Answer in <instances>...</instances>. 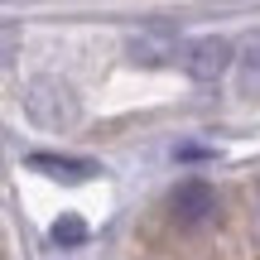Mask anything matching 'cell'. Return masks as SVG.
Masks as SVG:
<instances>
[{"label":"cell","mask_w":260,"mask_h":260,"mask_svg":"<svg viewBox=\"0 0 260 260\" xmlns=\"http://www.w3.org/2000/svg\"><path fill=\"white\" fill-rule=\"evenodd\" d=\"M24 111L39 130H73L77 125V92L63 77H34L24 92Z\"/></svg>","instance_id":"cell-1"},{"label":"cell","mask_w":260,"mask_h":260,"mask_svg":"<svg viewBox=\"0 0 260 260\" xmlns=\"http://www.w3.org/2000/svg\"><path fill=\"white\" fill-rule=\"evenodd\" d=\"M232 63H236V44L226 34H203V39H188L178 48V68L193 82H217Z\"/></svg>","instance_id":"cell-2"},{"label":"cell","mask_w":260,"mask_h":260,"mask_svg":"<svg viewBox=\"0 0 260 260\" xmlns=\"http://www.w3.org/2000/svg\"><path fill=\"white\" fill-rule=\"evenodd\" d=\"M169 212H174L178 226H203V222H212V212H217V188L203 183V178H188V183H178L174 193H169Z\"/></svg>","instance_id":"cell-3"},{"label":"cell","mask_w":260,"mask_h":260,"mask_svg":"<svg viewBox=\"0 0 260 260\" xmlns=\"http://www.w3.org/2000/svg\"><path fill=\"white\" fill-rule=\"evenodd\" d=\"M125 53H130V63H140V68H164V63H174V58H178V34L169 24L140 29V34H130Z\"/></svg>","instance_id":"cell-4"},{"label":"cell","mask_w":260,"mask_h":260,"mask_svg":"<svg viewBox=\"0 0 260 260\" xmlns=\"http://www.w3.org/2000/svg\"><path fill=\"white\" fill-rule=\"evenodd\" d=\"M34 174L53 178V183H87V178H96V164L92 159H77V154H53V149H39V154L24 159Z\"/></svg>","instance_id":"cell-5"},{"label":"cell","mask_w":260,"mask_h":260,"mask_svg":"<svg viewBox=\"0 0 260 260\" xmlns=\"http://www.w3.org/2000/svg\"><path fill=\"white\" fill-rule=\"evenodd\" d=\"M241 92L260 96V29L246 39V48H241Z\"/></svg>","instance_id":"cell-6"},{"label":"cell","mask_w":260,"mask_h":260,"mask_svg":"<svg viewBox=\"0 0 260 260\" xmlns=\"http://www.w3.org/2000/svg\"><path fill=\"white\" fill-rule=\"evenodd\" d=\"M48 236H53V246H82L87 241V222L77 212H68V217H58V222H53V232H48Z\"/></svg>","instance_id":"cell-7"},{"label":"cell","mask_w":260,"mask_h":260,"mask_svg":"<svg viewBox=\"0 0 260 260\" xmlns=\"http://www.w3.org/2000/svg\"><path fill=\"white\" fill-rule=\"evenodd\" d=\"M15 48H19V34H15V24H0V68L15 58Z\"/></svg>","instance_id":"cell-8"},{"label":"cell","mask_w":260,"mask_h":260,"mask_svg":"<svg viewBox=\"0 0 260 260\" xmlns=\"http://www.w3.org/2000/svg\"><path fill=\"white\" fill-rule=\"evenodd\" d=\"M217 149H207V145H183L178 149V159H212Z\"/></svg>","instance_id":"cell-9"}]
</instances>
